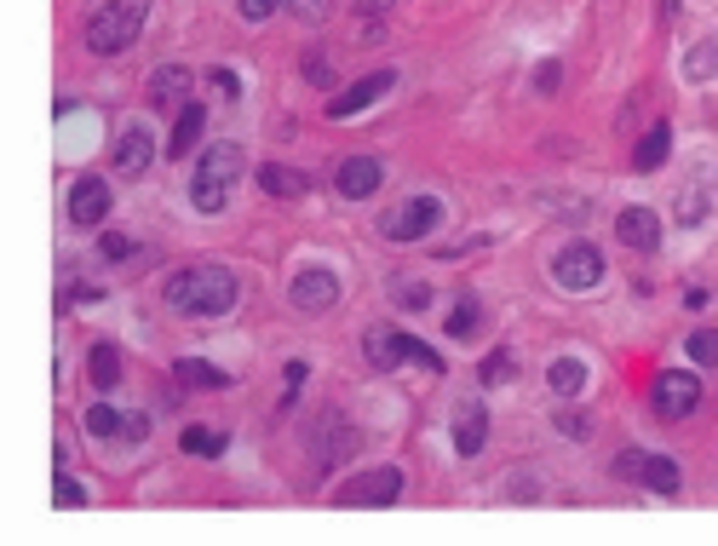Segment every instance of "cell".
Wrapping results in <instances>:
<instances>
[{"instance_id": "cell-27", "label": "cell", "mask_w": 718, "mask_h": 546, "mask_svg": "<svg viewBox=\"0 0 718 546\" xmlns=\"http://www.w3.org/2000/svg\"><path fill=\"white\" fill-rule=\"evenodd\" d=\"M477 380H483V386H506V380H518V357H511V351H489V357H483V368H477Z\"/></svg>"}, {"instance_id": "cell-25", "label": "cell", "mask_w": 718, "mask_h": 546, "mask_svg": "<svg viewBox=\"0 0 718 546\" xmlns=\"http://www.w3.org/2000/svg\"><path fill=\"white\" fill-rule=\"evenodd\" d=\"M81 426H87V437H98V443H110V437H127V420L116 415L110 403H92Z\"/></svg>"}, {"instance_id": "cell-43", "label": "cell", "mask_w": 718, "mask_h": 546, "mask_svg": "<svg viewBox=\"0 0 718 546\" xmlns=\"http://www.w3.org/2000/svg\"><path fill=\"white\" fill-rule=\"evenodd\" d=\"M127 437L144 443V437H150V415H127Z\"/></svg>"}, {"instance_id": "cell-29", "label": "cell", "mask_w": 718, "mask_h": 546, "mask_svg": "<svg viewBox=\"0 0 718 546\" xmlns=\"http://www.w3.org/2000/svg\"><path fill=\"white\" fill-rule=\"evenodd\" d=\"M477 322H483V311H477V299H460L455 311H449V334H455V339H471V334H477Z\"/></svg>"}, {"instance_id": "cell-24", "label": "cell", "mask_w": 718, "mask_h": 546, "mask_svg": "<svg viewBox=\"0 0 718 546\" xmlns=\"http://www.w3.org/2000/svg\"><path fill=\"white\" fill-rule=\"evenodd\" d=\"M259 185H265L270 196H305V190H311V179H305L299 167H282V161H277V167H265Z\"/></svg>"}, {"instance_id": "cell-20", "label": "cell", "mask_w": 718, "mask_h": 546, "mask_svg": "<svg viewBox=\"0 0 718 546\" xmlns=\"http://www.w3.org/2000/svg\"><path fill=\"white\" fill-rule=\"evenodd\" d=\"M173 380H179V386H196V391H225V386H230V374H225L219 363L179 357V363H173Z\"/></svg>"}, {"instance_id": "cell-16", "label": "cell", "mask_w": 718, "mask_h": 546, "mask_svg": "<svg viewBox=\"0 0 718 546\" xmlns=\"http://www.w3.org/2000/svg\"><path fill=\"white\" fill-rule=\"evenodd\" d=\"M190 87H196V76L185 70V63H161V70L150 76V105L156 110H179L185 98H196Z\"/></svg>"}, {"instance_id": "cell-10", "label": "cell", "mask_w": 718, "mask_h": 546, "mask_svg": "<svg viewBox=\"0 0 718 546\" xmlns=\"http://www.w3.org/2000/svg\"><path fill=\"white\" fill-rule=\"evenodd\" d=\"M288 299L299 305V311H328V305L339 299V277L328 265H305L299 277L288 282Z\"/></svg>"}, {"instance_id": "cell-8", "label": "cell", "mask_w": 718, "mask_h": 546, "mask_svg": "<svg viewBox=\"0 0 718 546\" xmlns=\"http://www.w3.org/2000/svg\"><path fill=\"white\" fill-rule=\"evenodd\" d=\"M649 403H656L661 420H684V415H696V408H701V380H696V374H684V368H667V374H656Z\"/></svg>"}, {"instance_id": "cell-22", "label": "cell", "mask_w": 718, "mask_h": 546, "mask_svg": "<svg viewBox=\"0 0 718 546\" xmlns=\"http://www.w3.org/2000/svg\"><path fill=\"white\" fill-rule=\"evenodd\" d=\"M87 380H92L98 391H116V386H121V351H116V346H92V351H87Z\"/></svg>"}, {"instance_id": "cell-36", "label": "cell", "mask_w": 718, "mask_h": 546, "mask_svg": "<svg viewBox=\"0 0 718 546\" xmlns=\"http://www.w3.org/2000/svg\"><path fill=\"white\" fill-rule=\"evenodd\" d=\"M305 374H311V368H305L299 357H293V363L282 368V380H288V386H282V415H288V408H293V397H299V386H305Z\"/></svg>"}, {"instance_id": "cell-28", "label": "cell", "mask_w": 718, "mask_h": 546, "mask_svg": "<svg viewBox=\"0 0 718 546\" xmlns=\"http://www.w3.org/2000/svg\"><path fill=\"white\" fill-rule=\"evenodd\" d=\"M185 455H201V460H213V455H225V431H208V426H190L185 437Z\"/></svg>"}, {"instance_id": "cell-5", "label": "cell", "mask_w": 718, "mask_h": 546, "mask_svg": "<svg viewBox=\"0 0 718 546\" xmlns=\"http://www.w3.org/2000/svg\"><path fill=\"white\" fill-rule=\"evenodd\" d=\"M615 477H627V484H644V489H656V495H678V460L667 455H644V449H621L615 455Z\"/></svg>"}, {"instance_id": "cell-41", "label": "cell", "mask_w": 718, "mask_h": 546, "mask_svg": "<svg viewBox=\"0 0 718 546\" xmlns=\"http://www.w3.org/2000/svg\"><path fill=\"white\" fill-rule=\"evenodd\" d=\"M397 305H408V311H420V305H431V288H420V282H402V288H397Z\"/></svg>"}, {"instance_id": "cell-1", "label": "cell", "mask_w": 718, "mask_h": 546, "mask_svg": "<svg viewBox=\"0 0 718 546\" xmlns=\"http://www.w3.org/2000/svg\"><path fill=\"white\" fill-rule=\"evenodd\" d=\"M161 299L185 317H225V311H236V299H242V282H236V270H225V265H185V270L167 277Z\"/></svg>"}, {"instance_id": "cell-23", "label": "cell", "mask_w": 718, "mask_h": 546, "mask_svg": "<svg viewBox=\"0 0 718 546\" xmlns=\"http://www.w3.org/2000/svg\"><path fill=\"white\" fill-rule=\"evenodd\" d=\"M546 386H552L558 397H575L580 386H587V363H580V357H558L552 368H546Z\"/></svg>"}, {"instance_id": "cell-17", "label": "cell", "mask_w": 718, "mask_h": 546, "mask_svg": "<svg viewBox=\"0 0 718 546\" xmlns=\"http://www.w3.org/2000/svg\"><path fill=\"white\" fill-rule=\"evenodd\" d=\"M483 443H489V408L483 403H460L455 408V449L471 460V455H483Z\"/></svg>"}, {"instance_id": "cell-6", "label": "cell", "mask_w": 718, "mask_h": 546, "mask_svg": "<svg viewBox=\"0 0 718 546\" xmlns=\"http://www.w3.org/2000/svg\"><path fill=\"white\" fill-rule=\"evenodd\" d=\"M552 282L564 294H592L604 282V254L592 242H569L558 259H552Z\"/></svg>"}, {"instance_id": "cell-35", "label": "cell", "mask_w": 718, "mask_h": 546, "mask_svg": "<svg viewBox=\"0 0 718 546\" xmlns=\"http://www.w3.org/2000/svg\"><path fill=\"white\" fill-rule=\"evenodd\" d=\"M98 254H104V259H132V254H139V242H132V236H121V230H104Z\"/></svg>"}, {"instance_id": "cell-2", "label": "cell", "mask_w": 718, "mask_h": 546, "mask_svg": "<svg viewBox=\"0 0 718 546\" xmlns=\"http://www.w3.org/2000/svg\"><path fill=\"white\" fill-rule=\"evenodd\" d=\"M248 173V156L242 145H213V150H201L196 156V179H190V201H196V214H219L230 190L242 185Z\"/></svg>"}, {"instance_id": "cell-32", "label": "cell", "mask_w": 718, "mask_h": 546, "mask_svg": "<svg viewBox=\"0 0 718 546\" xmlns=\"http://www.w3.org/2000/svg\"><path fill=\"white\" fill-rule=\"evenodd\" d=\"M701 219H707V196H701V190L690 185V190L678 196V225H690V230H696Z\"/></svg>"}, {"instance_id": "cell-19", "label": "cell", "mask_w": 718, "mask_h": 546, "mask_svg": "<svg viewBox=\"0 0 718 546\" xmlns=\"http://www.w3.org/2000/svg\"><path fill=\"white\" fill-rule=\"evenodd\" d=\"M201 127H208V105L201 98H185L179 105V127H173V145H167V156H190L196 139H201Z\"/></svg>"}, {"instance_id": "cell-14", "label": "cell", "mask_w": 718, "mask_h": 546, "mask_svg": "<svg viewBox=\"0 0 718 546\" xmlns=\"http://www.w3.org/2000/svg\"><path fill=\"white\" fill-rule=\"evenodd\" d=\"M150 127L144 121H132V127H121V139H116V173L121 179H139L144 167H150Z\"/></svg>"}, {"instance_id": "cell-4", "label": "cell", "mask_w": 718, "mask_h": 546, "mask_svg": "<svg viewBox=\"0 0 718 546\" xmlns=\"http://www.w3.org/2000/svg\"><path fill=\"white\" fill-rule=\"evenodd\" d=\"M437 219H442L437 196H408L402 208H391L380 219V230H386V242H426V236L437 230Z\"/></svg>"}, {"instance_id": "cell-40", "label": "cell", "mask_w": 718, "mask_h": 546, "mask_svg": "<svg viewBox=\"0 0 718 546\" xmlns=\"http://www.w3.org/2000/svg\"><path fill=\"white\" fill-rule=\"evenodd\" d=\"M558 81H564V63H558V58H546L540 70H535V87H540V92H558Z\"/></svg>"}, {"instance_id": "cell-42", "label": "cell", "mask_w": 718, "mask_h": 546, "mask_svg": "<svg viewBox=\"0 0 718 546\" xmlns=\"http://www.w3.org/2000/svg\"><path fill=\"white\" fill-rule=\"evenodd\" d=\"M213 87H219L225 98H242V81H236L230 70H213Z\"/></svg>"}, {"instance_id": "cell-18", "label": "cell", "mask_w": 718, "mask_h": 546, "mask_svg": "<svg viewBox=\"0 0 718 546\" xmlns=\"http://www.w3.org/2000/svg\"><path fill=\"white\" fill-rule=\"evenodd\" d=\"M351 449H357V437H351V426L328 415V420L317 426V466L328 471V466H339V460H346Z\"/></svg>"}, {"instance_id": "cell-9", "label": "cell", "mask_w": 718, "mask_h": 546, "mask_svg": "<svg viewBox=\"0 0 718 546\" xmlns=\"http://www.w3.org/2000/svg\"><path fill=\"white\" fill-rule=\"evenodd\" d=\"M391 70H373V76H362L357 87H346V92H333V105H328V121H351V116H362L368 105H380V98L391 92Z\"/></svg>"}, {"instance_id": "cell-30", "label": "cell", "mask_w": 718, "mask_h": 546, "mask_svg": "<svg viewBox=\"0 0 718 546\" xmlns=\"http://www.w3.org/2000/svg\"><path fill=\"white\" fill-rule=\"evenodd\" d=\"M690 363H701V368H718V328H701V334H690Z\"/></svg>"}, {"instance_id": "cell-38", "label": "cell", "mask_w": 718, "mask_h": 546, "mask_svg": "<svg viewBox=\"0 0 718 546\" xmlns=\"http://www.w3.org/2000/svg\"><path fill=\"white\" fill-rule=\"evenodd\" d=\"M52 495H58V506H81V500H87V489L76 484L70 471H58V484H52Z\"/></svg>"}, {"instance_id": "cell-37", "label": "cell", "mask_w": 718, "mask_h": 546, "mask_svg": "<svg viewBox=\"0 0 718 546\" xmlns=\"http://www.w3.org/2000/svg\"><path fill=\"white\" fill-rule=\"evenodd\" d=\"M408 363H420L426 374H442V357L426 346V339H415V334H408Z\"/></svg>"}, {"instance_id": "cell-3", "label": "cell", "mask_w": 718, "mask_h": 546, "mask_svg": "<svg viewBox=\"0 0 718 546\" xmlns=\"http://www.w3.org/2000/svg\"><path fill=\"white\" fill-rule=\"evenodd\" d=\"M139 29H144V7H139V0H116V7L92 12V23H87V52L116 58V52H127L132 41H139Z\"/></svg>"}, {"instance_id": "cell-12", "label": "cell", "mask_w": 718, "mask_h": 546, "mask_svg": "<svg viewBox=\"0 0 718 546\" xmlns=\"http://www.w3.org/2000/svg\"><path fill=\"white\" fill-rule=\"evenodd\" d=\"M615 242H627L632 254L661 248V219H656V208H621V214H615Z\"/></svg>"}, {"instance_id": "cell-15", "label": "cell", "mask_w": 718, "mask_h": 546, "mask_svg": "<svg viewBox=\"0 0 718 546\" xmlns=\"http://www.w3.org/2000/svg\"><path fill=\"white\" fill-rule=\"evenodd\" d=\"M362 357H368V368L391 374L397 363H408V334L402 328H368L362 334Z\"/></svg>"}, {"instance_id": "cell-21", "label": "cell", "mask_w": 718, "mask_h": 546, "mask_svg": "<svg viewBox=\"0 0 718 546\" xmlns=\"http://www.w3.org/2000/svg\"><path fill=\"white\" fill-rule=\"evenodd\" d=\"M667 156H672V127H667V121H656V127H649L644 139H638L632 167H638V173H656V167H661Z\"/></svg>"}, {"instance_id": "cell-26", "label": "cell", "mask_w": 718, "mask_h": 546, "mask_svg": "<svg viewBox=\"0 0 718 546\" xmlns=\"http://www.w3.org/2000/svg\"><path fill=\"white\" fill-rule=\"evenodd\" d=\"M712 76H718V41L690 47V58H684V81H712Z\"/></svg>"}, {"instance_id": "cell-34", "label": "cell", "mask_w": 718, "mask_h": 546, "mask_svg": "<svg viewBox=\"0 0 718 546\" xmlns=\"http://www.w3.org/2000/svg\"><path fill=\"white\" fill-rule=\"evenodd\" d=\"M305 81H311V87H333V63H328V52H305Z\"/></svg>"}, {"instance_id": "cell-44", "label": "cell", "mask_w": 718, "mask_h": 546, "mask_svg": "<svg viewBox=\"0 0 718 546\" xmlns=\"http://www.w3.org/2000/svg\"><path fill=\"white\" fill-rule=\"evenodd\" d=\"M552 426H558V431H569V437H587V420H580V415H558Z\"/></svg>"}, {"instance_id": "cell-11", "label": "cell", "mask_w": 718, "mask_h": 546, "mask_svg": "<svg viewBox=\"0 0 718 546\" xmlns=\"http://www.w3.org/2000/svg\"><path fill=\"white\" fill-rule=\"evenodd\" d=\"M380 179H386V167L373 156H346V161H339V173H333V190L346 201H362V196H380Z\"/></svg>"}, {"instance_id": "cell-13", "label": "cell", "mask_w": 718, "mask_h": 546, "mask_svg": "<svg viewBox=\"0 0 718 546\" xmlns=\"http://www.w3.org/2000/svg\"><path fill=\"white\" fill-rule=\"evenodd\" d=\"M110 185L104 179H76V190H70V225H81V230H92V225H104V214H110Z\"/></svg>"}, {"instance_id": "cell-7", "label": "cell", "mask_w": 718, "mask_h": 546, "mask_svg": "<svg viewBox=\"0 0 718 546\" xmlns=\"http://www.w3.org/2000/svg\"><path fill=\"white\" fill-rule=\"evenodd\" d=\"M402 495V471L397 466H373V471H357L333 489L339 506H391Z\"/></svg>"}, {"instance_id": "cell-31", "label": "cell", "mask_w": 718, "mask_h": 546, "mask_svg": "<svg viewBox=\"0 0 718 546\" xmlns=\"http://www.w3.org/2000/svg\"><path fill=\"white\" fill-rule=\"evenodd\" d=\"M386 36V0H362V23H357V41Z\"/></svg>"}, {"instance_id": "cell-39", "label": "cell", "mask_w": 718, "mask_h": 546, "mask_svg": "<svg viewBox=\"0 0 718 546\" xmlns=\"http://www.w3.org/2000/svg\"><path fill=\"white\" fill-rule=\"evenodd\" d=\"M236 7H242V18H248V23H265L270 12H282L288 0H236Z\"/></svg>"}, {"instance_id": "cell-33", "label": "cell", "mask_w": 718, "mask_h": 546, "mask_svg": "<svg viewBox=\"0 0 718 546\" xmlns=\"http://www.w3.org/2000/svg\"><path fill=\"white\" fill-rule=\"evenodd\" d=\"M288 12L299 23H328L333 18V0H288Z\"/></svg>"}]
</instances>
